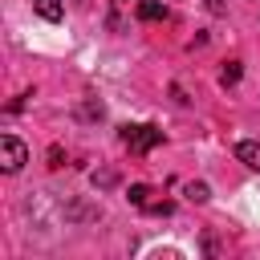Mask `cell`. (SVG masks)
Here are the masks:
<instances>
[{
    "label": "cell",
    "mask_w": 260,
    "mask_h": 260,
    "mask_svg": "<svg viewBox=\"0 0 260 260\" xmlns=\"http://www.w3.org/2000/svg\"><path fill=\"white\" fill-rule=\"evenodd\" d=\"M122 142H126L130 150L146 154L150 146H158V142H162V130H158V126H122Z\"/></svg>",
    "instance_id": "6da1fadb"
},
{
    "label": "cell",
    "mask_w": 260,
    "mask_h": 260,
    "mask_svg": "<svg viewBox=\"0 0 260 260\" xmlns=\"http://www.w3.org/2000/svg\"><path fill=\"white\" fill-rule=\"evenodd\" d=\"M24 158H28L24 142H20V138H12V134H4V138H0V167H4L8 175H16V171L24 167Z\"/></svg>",
    "instance_id": "7a4b0ae2"
},
{
    "label": "cell",
    "mask_w": 260,
    "mask_h": 260,
    "mask_svg": "<svg viewBox=\"0 0 260 260\" xmlns=\"http://www.w3.org/2000/svg\"><path fill=\"white\" fill-rule=\"evenodd\" d=\"M236 158H240L244 167H252V171H260V142H252V138H244V142H236Z\"/></svg>",
    "instance_id": "3957f363"
},
{
    "label": "cell",
    "mask_w": 260,
    "mask_h": 260,
    "mask_svg": "<svg viewBox=\"0 0 260 260\" xmlns=\"http://www.w3.org/2000/svg\"><path fill=\"white\" fill-rule=\"evenodd\" d=\"M32 8H37L45 20H53V24L65 16V0H32Z\"/></svg>",
    "instance_id": "277c9868"
},
{
    "label": "cell",
    "mask_w": 260,
    "mask_h": 260,
    "mask_svg": "<svg viewBox=\"0 0 260 260\" xmlns=\"http://www.w3.org/2000/svg\"><path fill=\"white\" fill-rule=\"evenodd\" d=\"M138 20H167V4H158V0H142V4H138Z\"/></svg>",
    "instance_id": "5b68a950"
},
{
    "label": "cell",
    "mask_w": 260,
    "mask_h": 260,
    "mask_svg": "<svg viewBox=\"0 0 260 260\" xmlns=\"http://www.w3.org/2000/svg\"><path fill=\"white\" fill-rule=\"evenodd\" d=\"M187 199H191V203H207V199H211L207 183H187Z\"/></svg>",
    "instance_id": "8992f818"
},
{
    "label": "cell",
    "mask_w": 260,
    "mask_h": 260,
    "mask_svg": "<svg viewBox=\"0 0 260 260\" xmlns=\"http://www.w3.org/2000/svg\"><path fill=\"white\" fill-rule=\"evenodd\" d=\"M236 81H240V61H228L219 73V85H236Z\"/></svg>",
    "instance_id": "52a82bcc"
},
{
    "label": "cell",
    "mask_w": 260,
    "mask_h": 260,
    "mask_svg": "<svg viewBox=\"0 0 260 260\" xmlns=\"http://www.w3.org/2000/svg\"><path fill=\"white\" fill-rule=\"evenodd\" d=\"M130 203H134V207H146V203H150V187L134 183V187H130Z\"/></svg>",
    "instance_id": "ba28073f"
},
{
    "label": "cell",
    "mask_w": 260,
    "mask_h": 260,
    "mask_svg": "<svg viewBox=\"0 0 260 260\" xmlns=\"http://www.w3.org/2000/svg\"><path fill=\"white\" fill-rule=\"evenodd\" d=\"M207 12H215V16H223V0H207Z\"/></svg>",
    "instance_id": "9c48e42d"
},
{
    "label": "cell",
    "mask_w": 260,
    "mask_h": 260,
    "mask_svg": "<svg viewBox=\"0 0 260 260\" xmlns=\"http://www.w3.org/2000/svg\"><path fill=\"white\" fill-rule=\"evenodd\" d=\"M122 4H126V0H122Z\"/></svg>",
    "instance_id": "30bf717a"
}]
</instances>
